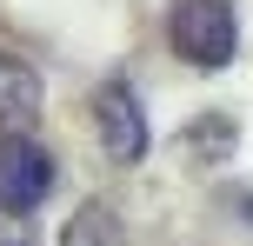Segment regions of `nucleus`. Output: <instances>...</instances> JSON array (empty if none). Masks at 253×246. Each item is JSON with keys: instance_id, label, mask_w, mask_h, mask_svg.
Instances as JSON below:
<instances>
[{"instance_id": "obj_1", "label": "nucleus", "mask_w": 253, "mask_h": 246, "mask_svg": "<svg viewBox=\"0 0 253 246\" xmlns=\"http://www.w3.org/2000/svg\"><path fill=\"white\" fill-rule=\"evenodd\" d=\"M167 40L187 67H227L240 47V20H233V0H173L167 13Z\"/></svg>"}, {"instance_id": "obj_2", "label": "nucleus", "mask_w": 253, "mask_h": 246, "mask_svg": "<svg viewBox=\"0 0 253 246\" xmlns=\"http://www.w3.org/2000/svg\"><path fill=\"white\" fill-rule=\"evenodd\" d=\"M93 127H100L107 160H120V167L147 160V146H153V133H147V106H140V93L126 87V80H107V87L93 93Z\"/></svg>"}, {"instance_id": "obj_3", "label": "nucleus", "mask_w": 253, "mask_h": 246, "mask_svg": "<svg viewBox=\"0 0 253 246\" xmlns=\"http://www.w3.org/2000/svg\"><path fill=\"white\" fill-rule=\"evenodd\" d=\"M53 193V153L34 133H0V207L34 213Z\"/></svg>"}, {"instance_id": "obj_4", "label": "nucleus", "mask_w": 253, "mask_h": 246, "mask_svg": "<svg viewBox=\"0 0 253 246\" xmlns=\"http://www.w3.org/2000/svg\"><path fill=\"white\" fill-rule=\"evenodd\" d=\"M40 120V73L0 47V133H27Z\"/></svg>"}, {"instance_id": "obj_5", "label": "nucleus", "mask_w": 253, "mask_h": 246, "mask_svg": "<svg viewBox=\"0 0 253 246\" xmlns=\"http://www.w3.org/2000/svg\"><path fill=\"white\" fill-rule=\"evenodd\" d=\"M60 246H126L120 213L107 207V200H87V207H74V220L60 226Z\"/></svg>"}, {"instance_id": "obj_6", "label": "nucleus", "mask_w": 253, "mask_h": 246, "mask_svg": "<svg viewBox=\"0 0 253 246\" xmlns=\"http://www.w3.org/2000/svg\"><path fill=\"white\" fill-rule=\"evenodd\" d=\"M187 153L227 160V153H233V120H227V113H200V120H193V133H187Z\"/></svg>"}, {"instance_id": "obj_7", "label": "nucleus", "mask_w": 253, "mask_h": 246, "mask_svg": "<svg viewBox=\"0 0 253 246\" xmlns=\"http://www.w3.org/2000/svg\"><path fill=\"white\" fill-rule=\"evenodd\" d=\"M0 246H34V233H27V213L0 207Z\"/></svg>"}, {"instance_id": "obj_8", "label": "nucleus", "mask_w": 253, "mask_h": 246, "mask_svg": "<svg viewBox=\"0 0 253 246\" xmlns=\"http://www.w3.org/2000/svg\"><path fill=\"white\" fill-rule=\"evenodd\" d=\"M240 220H247V226H253V193H247V200H240Z\"/></svg>"}]
</instances>
